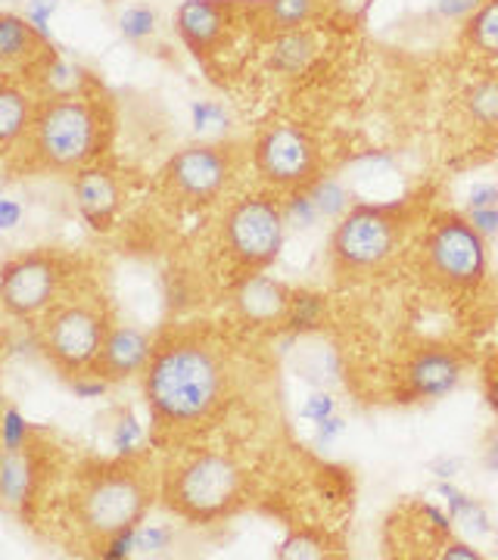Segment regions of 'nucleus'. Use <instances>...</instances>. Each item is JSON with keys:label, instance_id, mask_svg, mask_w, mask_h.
I'll use <instances>...</instances> for the list:
<instances>
[{"label": "nucleus", "instance_id": "f257e3e1", "mask_svg": "<svg viewBox=\"0 0 498 560\" xmlns=\"http://www.w3.org/2000/svg\"><path fill=\"white\" fill-rule=\"evenodd\" d=\"M228 364L212 342L199 337H169L157 342L143 368V396L162 433L194 430L224 401Z\"/></svg>", "mask_w": 498, "mask_h": 560}, {"label": "nucleus", "instance_id": "f03ea898", "mask_svg": "<svg viewBox=\"0 0 498 560\" xmlns=\"http://www.w3.org/2000/svg\"><path fill=\"white\" fill-rule=\"evenodd\" d=\"M88 91L38 103L35 119L22 138L28 140V153L38 168L81 172L97 160L109 135V116L103 101Z\"/></svg>", "mask_w": 498, "mask_h": 560}, {"label": "nucleus", "instance_id": "7ed1b4c3", "mask_svg": "<svg viewBox=\"0 0 498 560\" xmlns=\"http://www.w3.org/2000/svg\"><path fill=\"white\" fill-rule=\"evenodd\" d=\"M76 517L94 541H109L138 529L150 508V482L138 460H100L81 474L76 486Z\"/></svg>", "mask_w": 498, "mask_h": 560}, {"label": "nucleus", "instance_id": "20e7f679", "mask_svg": "<svg viewBox=\"0 0 498 560\" xmlns=\"http://www.w3.org/2000/svg\"><path fill=\"white\" fill-rule=\"evenodd\" d=\"M162 499L181 521L219 523L243 508L246 480L234 460L206 452L178 464L165 477Z\"/></svg>", "mask_w": 498, "mask_h": 560}, {"label": "nucleus", "instance_id": "39448f33", "mask_svg": "<svg viewBox=\"0 0 498 560\" xmlns=\"http://www.w3.org/2000/svg\"><path fill=\"white\" fill-rule=\"evenodd\" d=\"M405 231V215L398 206H352L331 237V265L339 278H359L378 271L396 253Z\"/></svg>", "mask_w": 498, "mask_h": 560}, {"label": "nucleus", "instance_id": "423d86ee", "mask_svg": "<svg viewBox=\"0 0 498 560\" xmlns=\"http://www.w3.org/2000/svg\"><path fill=\"white\" fill-rule=\"evenodd\" d=\"M283 231H287V221H283V206H278V200L246 197L228 209L224 224H221V243L240 275L253 278L278 259Z\"/></svg>", "mask_w": 498, "mask_h": 560}, {"label": "nucleus", "instance_id": "0eeeda50", "mask_svg": "<svg viewBox=\"0 0 498 560\" xmlns=\"http://www.w3.org/2000/svg\"><path fill=\"white\" fill-rule=\"evenodd\" d=\"M238 172V153L224 143H190L162 165L160 187L175 206L199 209L224 194Z\"/></svg>", "mask_w": 498, "mask_h": 560}, {"label": "nucleus", "instance_id": "6e6552de", "mask_svg": "<svg viewBox=\"0 0 498 560\" xmlns=\"http://www.w3.org/2000/svg\"><path fill=\"white\" fill-rule=\"evenodd\" d=\"M427 275L449 290H474L486 275V237L461 215H439L424 237Z\"/></svg>", "mask_w": 498, "mask_h": 560}, {"label": "nucleus", "instance_id": "1a4fd4ad", "mask_svg": "<svg viewBox=\"0 0 498 560\" xmlns=\"http://www.w3.org/2000/svg\"><path fill=\"white\" fill-rule=\"evenodd\" d=\"M106 334L109 327L100 315V308L72 302V305L50 308V315L40 324V349L60 371L81 374V371H91V364L97 361Z\"/></svg>", "mask_w": 498, "mask_h": 560}, {"label": "nucleus", "instance_id": "9d476101", "mask_svg": "<svg viewBox=\"0 0 498 560\" xmlns=\"http://www.w3.org/2000/svg\"><path fill=\"white\" fill-rule=\"evenodd\" d=\"M253 165L271 187L305 190L319 178V147L299 125H271L253 143Z\"/></svg>", "mask_w": 498, "mask_h": 560}, {"label": "nucleus", "instance_id": "9b49d317", "mask_svg": "<svg viewBox=\"0 0 498 560\" xmlns=\"http://www.w3.org/2000/svg\"><path fill=\"white\" fill-rule=\"evenodd\" d=\"M62 283V261L47 253L20 256L3 265L0 275V300L10 318H32L47 312Z\"/></svg>", "mask_w": 498, "mask_h": 560}, {"label": "nucleus", "instance_id": "f8f14e48", "mask_svg": "<svg viewBox=\"0 0 498 560\" xmlns=\"http://www.w3.org/2000/svg\"><path fill=\"white\" fill-rule=\"evenodd\" d=\"M238 25H246V0H184L175 13V28L197 60H212Z\"/></svg>", "mask_w": 498, "mask_h": 560}, {"label": "nucleus", "instance_id": "ddd939ff", "mask_svg": "<svg viewBox=\"0 0 498 560\" xmlns=\"http://www.w3.org/2000/svg\"><path fill=\"white\" fill-rule=\"evenodd\" d=\"M50 57H57V50L47 40L44 28H38L28 16H16V13L0 16V60L7 75L20 69L22 79H32Z\"/></svg>", "mask_w": 498, "mask_h": 560}, {"label": "nucleus", "instance_id": "4468645a", "mask_svg": "<svg viewBox=\"0 0 498 560\" xmlns=\"http://www.w3.org/2000/svg\"><path fill=\"white\" fill-rule=\"evenodd\" d=\"M153 349H157L153 340L138 327H128V324L109 327L97 361L91 364V374H97L100 381L106 383L128 381V377H135L150 364Z\"/></svg>", "mask_w": 498, "mask_h": 560}, {"label": "nucleus", "instance_id": "2eb2a0df", "mask_svg": "<svg viewBox=\"0 0 498 560\" xmlns=\"http://www.w3.org/2000/svg\"><path fill=\"white\" fill-rule=\"evenodd\" d=\"M461 359L449 349H420L405 368V396L420 401L445 399L461 383Z\"/></svg>", "mask_w": 498, "mask_h": 560}, {"label": "nucleus", "instance_id": "dca6fc26", "mask_svg": "<svg viewBox=\"0 0 498 560\" xmlns=\"http://www.w3.org/2000/svg\"><path fill=\"white\" fill-rule=\"evenodd\" d=\"M76 206H79L81 219L94 231H109L121 209V190L116 175L106 168H97V165L81 168L76 178Z\"/></svg>", "mask_w": 498, "mask_h": 560}, {"label": "nucleus", "instance_id": "f3484780", "mask_svg": "<svg viewBox=\"0 0 498 560\" xmlns=\"http://www.w3.org/2000/svg\"><path fill=\"white\" fill-rule=\"evenodd\" d=\"M321 0H246V28L262 38H280L319 20Z\"/></svg>", "mask_w": 498, "mask_h": 560}, {"label": "nucleus", "instance_id": "a211bd4d", "mask_svg": "<svg viewBox=\"0 0 498 560\" xmlns=\"http://www.w3.org/2000/svg\"><path fill=\"white\" fill-rule=\"evenodd\" d=\"M290 296L293 293L280 280H271L268 275H253L240 283L238 308L250 324H278L287 318Z\"/></svg>", "mask_w": 498, "mask_h": 560}, {"label": "nucleus", "instance_id": "6ab92c4d", "mask_svg": "<svg viewBox=\"0 0 498 560\" xmlns=\"http://www.w3.org/2000/svg\"><path fill=\"white\" fill-rule=\"evenodd\" d=\"M38 489V458L32 455V445L25 448H3L0 458V499L7 511L25 514V504L35 499Z\"/></svg>", "mask_w": 498, "mask_h": 560}, {"label": "nucleus", "instance_id": "aec40b11", "mask_svg": "<svg viewBox=\"0 0 498 560\" xmlns=\"http://www.w3.org/2000/svg\"><path fill=\"white\" fill-rule=\"evenodd\" d=\"M38 103L28 97V91L16 84L13 75H7L0 84V147L3 153H13V143L25 138L28 125L35 119Z\"/></svg>", "mask_w": 498, "mask_h": 560}, {"label": "nucleus", "instance_id": "412c9836", "mask_svg": "<svg viewBox=\"0 0 498 560\" xmlns=\"http://www.w3.org/2000/svg\"><path fill=\"white\" fill-rule=\"evenodd\" d=\"M439 495L445 499L449 517H452L455 523H461L467 533H474V536H486V533H493V521H489L486 508H483L477 499L464 495V492H459V489H455V486H449V482H442V486H439Z\"/></svg>", "mask_w": 498, "mask_h": 560}, {"label": "nucleus", "instance_id": "4be33fe9", "mask_svg": "<svg viewBox=\"0 0 498 560\" xmlns=\"http://www.w3.org/2000/svg\"><path fill=\"white\" fill-rule=\"evenodd\" d=\"M464 38L479 54L498 57V0H486L477 13L467 20Z\"/></svg>", "mask_w": 498, "mask_h": 560}, {"label": "nucleus", "instance_id": "5701e85b", "mask_svg": "<svg viewBox=\"0 0 498 560\" xmlns=\"http://www.w3.org/2000/svg\"><path fill=\"white\" fill-rule=\"evenodd\" d=\"M305 194L312 197L315 202V209H319L321 219L334 221L343 219L349 209H352V197L346 194V187L334 178H315L309 187H305Z\"/></svg>", "mask_w": 498, "mask_h": 560}, {"label": "nucleus", "instance_id": "b1692460", "mask_svg": "<svg viewBox=\"0 0 498 560\" xmlns=\"http://www.w3.org/2000/svg\"><path fill=\"white\" fill-rule=\"evenodd\" d=\"M467 116L483 128H498V79H483L464 91Z\"/></svg>", "mask_w": 498, "mask_h": 560}, {"label": "nucleus", "instance_id": "393cba45", "mask_svg": "<svg viewBox=\"0 0 498 560\" xmlns=\"http://www.w3.org/2000/svg\"><path fill=\"white\" fill-rule=\"evenodd\" d=\"M324 315H327V302H324V296L302 290V293H293V296H290V308H287L283 324H287L290 330H297V334H305V330L321 327V324H324Z\"/></svg>", "mask_w": 498, "mask_h": 560}, {"label": "nucleus", "instance_id": "a878e982", "mask_svg": "<svg viewBox=\"0 0 498 560\" xmlns=\"http://www.w3.org/2000/svg\"><path fill=\"white\" fill-rule=\"evenodd\" d=\"M312 54H315V40L309 32H290V35H280L275 38V57L271 62L283 69V72H297L302 69L305 62L312 60Z\"/></svg>", "mask_w": 498, "mask_h": 560}, {"label": "nucleus", "instance_id": "bb28decb", "mask_svg": "<svg viewBox=\"0 0 498 560\" xmlns=\"http://www.w3.org/2000/svg\"><path fill=\"white\" fill-rule=\"evenodd\" d=\"M371 7H374V0H321L319 20H324L337 32H349V28L361 25Z\"/></svg>", "mask_w": 498, "mask_h": 560}, {"label": "nucleus", "instance_id": "cd10ccee", "mask_svg": "<svg viewBox=\"0 0 498 560\" xmlns=\"http://www.w3.org/2000/svg\"><path fill=\"white\" fill-rule=\"evenodd\" d=\"M327 555V539L319 536V533H299L293 539H287L280 545L278 558L280 560H315V558H324Z\"/></svg>", "mask_w": 498, "mask_h": 560}, {"label": "nucleus", "instance_id": "c85d7f7f", "mask_svg": "<svg viewBox=\"0 0 498 560\" xmlns=\"http://www.w3.org/2000/svg\"><path fill=\"white\" fill-rule=\"evenodd\" d=\"M121 35L128 40H143L147 35H153L157 32V13L150 10V7H128L125 13H121L119 20Z\"/></svg>", "mask_w": 498, "mask_h": 560}, {"label": "nucleus", "instance_id": "c756f323", "mask_svg": "<svg viewBox=\"0 0 498 560\" xmlns=\"http://www.w3.org/2000/svg\"><path fill=\"white\" fill-rule=\"evenodd\" d=\"M283 221H287V228H299V231H309V228L319 224V209H315V202L305 190H297L293 200L283 206Z\"/></svg>", "mask_w": 498, "mask_h": 560}, {"label": "nucleus", "instance_id": "7c9ffc66", "mask_svg": "<svg viewBox=\"0 0 498 560\" xmlns=\"http://www.w3.org/2000/svg\"><path fill=\"white\" fill-rule=\"evenodd\" d=\"M140 440H143V430H140V423L135 420L131 411H125L116 423V430H113V445L119 448L121 455H135L138 452Z\"/></svg>", "mask_w": 498, "mask_h": 560}, {"label": "nucleus", "instance_id": "2f4dec72", "mask_svg": "<svg viewBox=\"0 0 498 560\" xmlns=\"http://www.w3.org/2000/svg\"><path fill=\"white\" fill-rule=\"evenodd\" d=\"M28 445V423L16 408H7L3 415V448H25Z\"/></svg>", "mask_w": 498, "mask_h": 560}, {"label": "nucleus", "instance_id": "473e14b6", "mask_svg": "<svg viewBox=\"0 0 498 560\" xmlns=\"http://www.w3.org/2000/svg\"><path fill=\"white\" fill-rule=\"evenodd\" d=\"M169 541H172V533L169 529H162V526H153V529H138L135 533V551H162V548H169Z\"/></svg>", "mask_w": 498, "mask_h": 560}, {"label": "nucleus", "instance_id": "72a5a7b5", "mask_svg": "<svg viewBox=\"0 0 498 560\" xmlns=\"http://www.w3.org/2000/svg\"><path fill=\"white\" fill-rule=\"evenodd\" d=\"M486 0H437L439 16L445 20H471Z\"/></svg>", "mask_w": 498, "mask_h": 560}, {"label": "nucleus", "instance_id": "f704fd0d", "mask_svg": "<svg viewBox=\"0 0 498 560\" xmlns=\"http://www.w3.org/2000/svg\"><path fill=\"white\" fill-rule=\"evenodd\" d=\"M467 209H498V184H474Z\"/></svg>", "mask_w": 498, "mask_h": 560}, {"label": "nucleus", "instance_id": "c9c22d12", "mask_svg": "<svg viewBox=\"0 0 498 560\" xmlns=\"http://www.w3.org/2000/svg\"><path fill=\"white\" fill-rule=\"evenodd\" d=\"M467 221L477 228L483 237H496L498 234V209H471Z\"/></svg>", "mask_w": 498, "mask_h": 560}, {"label": "nucleus", "instance_id": "e433bc0d", "mask_svg": "<svg viewBox=\"0 0 498 560\" xmlns=\"http://www.w3.org/2000/svg\"><path fill=\"white\" fill-rule=\"evenodd\" d=\"M331 415H334V399L331 396H312V399L305 401V408H302V418L315 420V423L327 420Z\"/></svg>", "mask_w": 498, "mask_h": 560}, {"label": "nucleus", "instance_id": "4c0bfd02", "mask_svg": "<svg viewBox=\"0 0 498 560\" xmlns=\"http://www.w3.org/2000/svg\"><path fill=\"white\" fill-rule=\"evenodd\" d=\"M442 558H452V560H479L477 548H471V545H464V541H449L442 545Z\"/></svg>", "mask_w": 498, "mask_h": 560}, {"label": "nucleus", "instance_id": "58836bf2", "mask_svg": "<svg viewBox=\"0 0 498 560\" xmlns=\"http://www.w3.org/2000/svg\"><path fill=\"white\" fill-rule=\"evenodd\" d=\"M106 386H109V383L106 381H100L97 374H91V381H76L72 383V389H76V393H79L81 399H97V396H103V393H106Z\"/></svg>", "mask_w": 498, "mask_h": 560}, {"label": "nucleus", "instance_id": "ea45409f", "mask_svg": "<svg viewBox=\"0 0 498 560\" xmlns=\"http://www.w3.org/2000/svg\"><path fill=\"white\" fill-rule=\"evenodd\" d=\"M483 467H486L493 477H498V430H493L486 445H483Z\"/></svg>", "mask_w": 498, "mask_h": 560}, {"label": "nucleus", "instance_id": "a19ab883", "mask_svg": "<svg viewBox=\"0 0 498 560\" xmlns=\"http://www.w3.org/2000/svg\"><path fill=\"white\" fill-rule=\"evenodd\" d=\"M54 7H57L54 0H32V10L25 16L35 22L38 28H44V22L50 20V13H54Z\"/></svg>", "mask_w": 498, "mask_h": 560}, {"label": "nucleus", "instance_id": "79ce46f5", "mask_svg": "<svg viewBox=\"0 0 498 560\" xmlns=\"http://www.w3.org/2000/svg\"><path fill=\"white\" fill-rule=\"evenodd\" d=\"M339 433H343V420L334 418V415H331V418H327V420H321V423H319V442H321V445L334 442L339 436Z\"/></svg>", "mask_w": 498, "mask_h": 560}, {"label": "nucleus", "instance_id": "37998d69", "mask_svg": "<svg viewBox=\"0 0 498 560\" xmlns=\"http://www.w3.org/2000/svg\"><path fill=\"white\" fill-rule=\"evenodd\" d=\"M221 113L216 106H209V103H199L194 106V121H197V128H209L212 121H219Z\"/></svg>", "mask_w": 498, "mask_h": 560}, {"label": "nucleus", "instance_id": "c03bdc74", "mask_svg": "<svg viewBox=\"0 0 498 560\" xmlns=\"http://www.w3.org/2000/svg\"><path fill=\"white\" fill-rule=\"evenodd\" d=\"M486 405L493 408V415L498 418V368H493L486 374Z\"/></svg>", "mask_w": 498, "mask_h": 560}, {"label": "nucleus", "instance_id": "a18cd8bd", "mask_svg": "<svg viewBox=\"0 0 498 560\" xmlns=\"http://www.w3.org/2000/svg\"><path fill=\"white\" fill-rule=\"evenodd\" d=\"M16 221H20V206H16L13 200L0 202V224H3L7 231H10V228H13Z\"/></svg>", "mask_w": 498, "mask_h": 560}, {"label": "nucleus", "instance_id": "49530a36", "mask_svg": "<svg viewBox=\"0 0 498 560\" xmlns=\"http://www.w3.org/2000/svg\"><path fill=\"white\" fill-rule=\"evenodd\" d=\"M433 470H437L442 480H452L455 470H459V460H439V464H433Z\"/></svg>", "mask_w": 498, "mask_h": 560}]
</instances>
